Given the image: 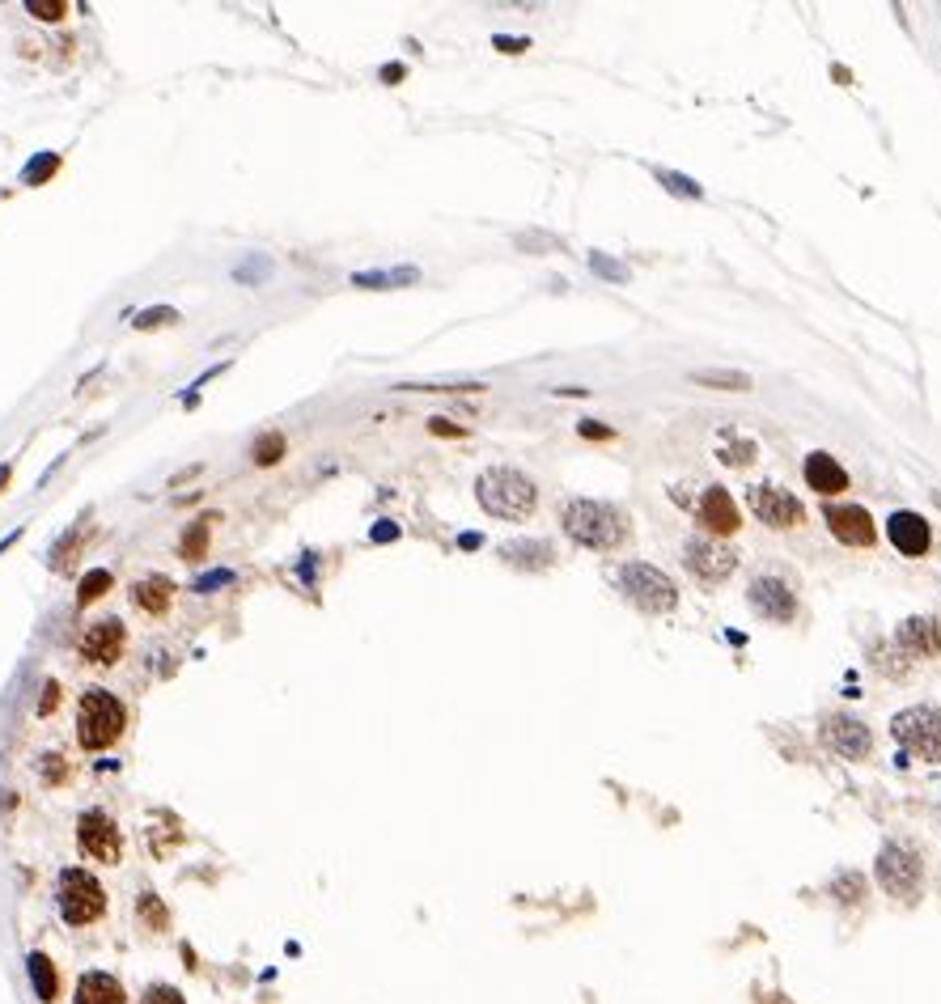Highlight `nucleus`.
Listing matches in <instances>:
<instances>
[{
    "label": "nucleus",
    "mask_w": 941,
    "mask_h": 1004,
    "mask_svg": "<svg viewBox=\"0 0 941 1004\" xmlns=\"http://www.w3.org/2000/svg\"><path fill=\"white\" fill-rule=\"evenodd\" d=\"M475 496H479V505H484V513L501 517V522H526L539 505L535 479L513 471V466H488V471L475 479Z\"/></svg>",
    "instance_id": "1"
},
{
    "label": "nucleus",
    "mask_w": 941,
    "mask_h": 1004,
    "mask_svg": "<svg viewBox=\"0 0 941 1004\" xmlns=\"http://www.w3.org/2000/svg\"><path fill=\"white\" fill-rule=\"evenodd\" d=\"M564 534L590 551H611L628 539V522L615 505H607V500L581 496V500H568L564 505Z\"/></svg>",
    "instance_id": "2"
},
{
    "label": "nucleus",
    "mask_w": 941,
    "mask_h": 1004,
    "mask_svg": "<svg viewBox=\"0 0 941 1004\" xmlns=\"http://www.w3.org/2000/svg\"><path fill=\"white\" fill-rule=\"evenodd\" d=\"M123 725H128V712H123V704L111 695V691H85L81 695V708H77V742L81 750H106L119 742Z\"/></svg>",
    "instance_id": "3"
},
{
    "label": "nucleus",
    "mask_w": 941,
    "mask_h": 1004,
    "mask_svg": "<svg viewBox=\"0 0 941 1004\" xmlns=\"http://www.w3.org/2000/svg\"><path fill=\"white\" fill-rule=\"evenodd\" d=\"M60 916H64V924H73V928H85V924H94V920H102L106 916V890H102V882L94 873H85V869H64L60 873Z\"/></svg>",
    "instance_id": "4"
},
{
    "label": "nucleus",
    "mask_w": 941,
    "mask_h": 1004,
    "mask_svg": "<svg viewBox=\"0 0 941 1004\" xmlns=\"http://www.w3.org/2000/svg\"><path fill=\"white\" fill-rule=\"evenodd\" d=\"M619 589L649 615H670L679 606V585L653 564H624L619 568Z\"/></svg>",
    "instance_id": "5"
},
{
    "label": "nucleus",
    "mask_w": 941,
    "mask_h": 1004,
    "mask_svg": "<svg viewBox=\"0 0 941 1004\" xmlns=\"http://www.w3.org/2000/svg\"><path fill=\"white\" fill-rule=\"evenodd\" d=\"M895 742L908 750V755L925 759V763H941V712L920 704V708H903L891 721Z\"/></svg>",
    "instance_id": "6"
},
{
    "label": "nucleus",
    "mask_w": 941,
    "mask_h": 1004,
    "mask_svg": "<svg viewBox=\"0 0 941 1004\" xmlns=\"http://www.w3.org/2000/svg\"><path fill=\"white\" fill-rule=\"evenodd\" d=\"M878 882L891 899L912 903V899H920V886H925V860L908 844H886L878 852Z\"/></svg>",
    "instance_id": "7"
},
{
    "label": "nucleus",
    "mask_w": 941,
    "mask_h": 1004,
    "mask_svg": "<svg viewBox=\"0 0 941 1004\" xmlns=\"http://www.w3.org/2000/svg\"><path fill=\"white\" fill-rule=\"evenodd\" d=\"M683 560H687V568L696 572L700 581L717 585V581H725V577H730V572L738 568V551H734V547H725L721 539H708V534H696V539H687Z\"/></svg>",
    "instance_id": "8"
},
{
    "label": "nucleus",
    "mask_w": 941,
    "mask_h": 1004,
    "mask_svg": "<svg viewBox=\"0 0 941 1004\" xmlns=\"http://www.w3.org/2000/svg\"><path fill=\"white\" fill-rule=\"evenodd\" d=\"M747 505L759 522L772 530H793V526H802V517H806L802 505H797V496L785 488H772V483H755L747 492Z\"/></svg>",
    "instance_id": "9"
},
{
    "label": "nucleus",
    "mask_w": 941,
    "mask_h": 1004,
    "mask_svg": "<svg viewBox=\"0 0 941 1004\" xmlns=\"http://www.w3.org/2000/svg\"><path fill=\"white\" fill-rule=\"evenodd\" d=\"M77 844L90 860H98V865H119V856H123V839L115 831V822L102 810H85L77 818Z\"/></svg>",
    "instance_id": "10"
},
{
    "label": "nucleus",
    "mask_w": 941,
    "mask_h": 1004,
    "mask_svg": "<svg viewBox=\"0 0 941 1004\" xmlns=\"http://www.w3.org/2000/svg\"><path fill=\"white\" fill-rule=\"evenodd\" d=\"M747 602L759 619L772 623H793L797 619V594L785 577H755L747 589Z\"/></svg>",
    "instance_id": "11"
},
{
    "label": "nucleus",
    "mask_w": 941,
    "mask_h": 1004,
    "mask_svg": "<svg viewBox=\"0 0 941 1004\" xmlns=\"http://www.w3.org/2000/svg\"><path fill=\"white\" fill-rule=\"evenodd\" d=\"M823 742H827L831 750H836L840 759H852V763L869 759V750H874V738H869V725H865V721H857V716H848V712L827 716V721H823Z\"/></svg>",
    "instance_id": "12"
},
{
    "label": "nucleus",
    "mask_w": 941,
    "mask_h": 1004,
    "mask_svg": "<svg viewBox=\"0 0 941 1004\" xmlns=\"http://www.w3.org/2000/svg\"><path fill=\"white\" fill-rule=\"evenodd\" d=\"M823 522L848 547H869V543H874V517H869L861 505H831V500H827V505H823Z\"/></svg>",
    "instance_id": "13"
},
{
    "label": "nucleus",
    "mask_w": 941,
    "mask_h": 1004,
    "mask_svg": "<svg viewBox=\"0 0 941 1004\" xmlns=\"http://www.w3.org/2000/svg\"><path fill=\"white\" fill-rule=\"evenodd\" d=\"M891 644L903 657H933V653H941V623L933 615H912L899 623Z\"/></svg>",
    "instance_id": "14"
},
{
    "label": "nucleus",
    "mask_w": 941,
    "mask_h": 1004,
    "mask_svg": "<svg viewBox=\"0 0 941 1004\" xmlns=\"http://www.w3.org/2000/svg\"><path fill=\"white\" fill-rule=\"evenodd\" d=\"M119 653H123V623L119 619H102L81 636V657L90 661V666H115Z\"/></svg>",
    "instance_id": "15"
},
{
    "label": "nucleus",
    "mask_w": 941,
    "mask_h": 1004,
    "mask_svg": "<svg viewBox=\"0 0 941 1004\" xmlns=\"http://www.w3.org/2000/svg\"><path fill=\"white\" fill-rule=\"evenodd\" d=\"M886 534H891L895 551H903V555H925V551H929V543H933L929 522H925L920 513H912V509L891 513V522H886Z\"/></svg>",
    "instance_id": "16"
},
{
    "label": "nucleus",
    "mask_w": 941,
    "mask_h": 1004,
    "mask_svg": "<svg viewBox=\"0 0 941 1004\" xmlns=\"http://www.w3.org/2000/svg\"><path fill=\"white\" fill-rule=\"evenodd\" d=\"M802 475H806V483H810V488L819 492V496H836V492L848 488V471H844V466L831 458V454H823V450L806 458Z\"/></svg>",
    "instance_id": "17"
},
{
    "label": "nucleus",
    "mask_w": 941,
    "mask_h": 1004,
    "mask_svg": "<svg viewBox=\"0 0 941 1004\" xmlns=\"http://www.w3.org/2000/svg\"><path fill=\"white\" fill-rule=\"evenodd\" d=\"M700 526L713 534H734L738 530V505L725 488H708L700 500Z\"/></svg>",
    "instance_id": "18"
},
{
    "label": "nucleus",
    "mask_w": 941,
    "mask_h": 1004,
    "mask_svg": "<svg viewBox=\"0 0 941 1004\" xmlns=\"http://www.w3.org/2000/svg\"><path fill=\"white\" fill-rule=\"evenodd\" d=\"M73 1004H128V992H123V983H119L115 975H106V971H85L81 983H77Z\"/></svg>",
    "instance_id": "19"
},
{
    "label": "nucleus",
    "mask_w": 941,
    "mask_h": 1004,
    "mask_svg": "<svg viewBox=\"0 0 941 1004\" xmlns=\"http://www.w3.org/2000/svg\"><path fill=\"white\" fill-rule=\"evenodd\" d=\"M501 560H509L513 568H547L556 560V551H552V543H543V539H513V543H505L501 547Z\"/></svg>",
    "instance_id": "20"
},
{
    "label": "nucleus",
    "mask_w": 941,
    "mask_h": 1004,
    "mask_svg": "<svg viewBox=\"0 0 941 1004\" xmlns=\"http://www.w3.org/2000/svg\"><path fill=\"white\" fill-rule=\"evenodd\" d=\"M170 598H174V585L166 577H145V581L132 585V602L140 606V611H149V615L170 611Z\"/></svg>",
    "instance_id": "21"
},
{
    "label": "nucleus",
    "mask_w": 941,
    "mask_h": 1004,
    "mask_svg": "<svg viewBox=\"0 0 941 1004\" xmlns=\"http://www.w3.org/2000/svg\"><path fill=\"white\" fill-rule=\"evenodd\" d=\"M691 382H696V386H713V390H730V394L755 390L751 373H742V369H696V373H691Z\"/></svg>",
    "instance_id": "22"
},
{
    "label": "nucleus",
    "mask_w": 941,
    "mask_h": 1004,
    "mask_svg": "<svg viewBox=\"0 0 941 1004\" xmlns=\"http://www.w3.org/2000/svg\"><path fill=\"white\" fill-rule=\"evenodd\" d=\"M30 983H34V996H39L43 1004H51L60 996V975H56V966H51L47 954H30Z\"/></svg>",
    "instance_id": "23"
},
{
    "label": "nucleus",
    "mask_w": 941,
    "mask_h": 1004,
    "mask_svg": "<svg viewBox=\"0 0 941 1004\" xmlns=\"http://www.w3.org/2000/svg\"><path fill=\"white\" fill-rule=\"evenodd\" d=\"M420 272L416 267H399V272H361L352 276V284H361V289H386V284H416Z\"/></svg>",
    "instance_id": "24"
},
{
    "label": "nucleus",
    "mask_w": 941,
    "mask_h": 1004,
    "mask_svg": "<svg viewBox=\"0 0 941 1004\" xmlns=\"http://www.w3.org/2000/svg\"><path fill=\"white\" fill-rule=\"evenodd\" d=\"M869 657H874V670H882L886 678H903V674H908V657H903L895 644H874V653H869Z\"/></svg>",
    "instance_id": "25"
},
{
    "label": "nucleus",
    "mask_w": 941,
    "mask_h": 1004,
    "mask_svg": "<svg viewBox=\"0 0 941 1004\" xmlns=\"http://www.w3.org/2000/svg\"><path fill=\"white\" fill-rule=\"evenodd\" d=\"M836 899L844 903V907H852V903H861L865 899V877L861 873H840V877H831V886H827Z\"/></svg>",
    "instance_id": "26"
},
{
    "label": "nucleus",
    "mask_w": 941,
    "mask_h": 1004,
    "mask_svg": "<svg viewBox=\"0 0 941 1004\" xmlns=\"http://www.w3.org/2000/svg\"><path fill=\"white\" fill-rule=\"evenodd\" d=\"M658 183H662L670 195H683V200H704V187L696 183V178L679 174V170H658Z\"/></svg>",
    "instance_id": "27"
},
{
    "label": "nucleus",
    "mask_w": 941,
    "mask_h": 1004,
    "mask_svg": "<svg viewBox=\"0 0 941 1004\" xmlns=\"http://www.w3.org/2000/svg\"><path fill=\"white\" fill-rule=\"evenodd\" d=\"M106 589H111V572H106V568H94L90 577L77 585V606H94V602L106 594Z\"/></svg>",
    "instance_id": "28"
},
{
    "label": "nucleus",
    "mask_w": 941,
    "mask_h": 1004,
    "mask_svg": "<svg viewBox=\"0 0 941 1004\" xmlns=\"http://www.w3.org/2000/svg\"><path fill=\"white\" fill-rule=\"evenodd\" d=\"M251 458H255L259 466H276V462L284 458V437H280V433H263V437L255 441Z\"/></svg>",
    "instance_id": "29"
},
{
    "label": "nucleus",
    "mask_w": 941,
    "mask_h": 1004,
    "mask_svg": "<svg viewBox=\"0 0 941 1004\" xmlns=\"http://www.w3.org/2000/svg\"><path fill=\"white\" fill-rule=\"evenodd\" d=\"M590 272L602 276V280H611V284H628V267L615 263L611 255H602V250H594V255H590Z\"/></svg>",
    "instance_id": "30"
},
{
    "label": "nucleus",
    "mask_w": 941,
    "mask_h": 1004,
    "mask_svg": "<svg viewBox=\"0 0 941 1004\" xmlns=\"http://www.w3.org/2000/svg\"><path fill=\"white\" fill-rule=\"evenodd\" d=\"M755 441H725L721 445V462L725 466H751L755 462Z\"/></svg>",
    "instance_id": "31"
},
{
    "label": "nucleus",
    "mask_w": 941,
    "mask_h": 1004,
    "mask_svg": "<svg viewBox=\"0 0 941 1004\" xmlns=\"http://www.w3.org/2000/svg\"><path fill=\"white\" fill-rule=\"evenodd\" d=\"M183 560H204V551H208V526L204 522H195L191 530H187V539H183Z\"/></svg>",
    "instance_id": "32"
},
{
    "label": "nucleus",
    "mask_w": 941,
    "mask_h": 1004,
    "mask_svg": "<svg viewBox=\"0 0 941 1004\" xmlns=\"http://www.w3.org/2000/svg\"><path fill=\"white\" fill-rule=\"evenodd\" d=\"M140 916L149 920L153 932H166V924H170V916H166V907H162V899H157V894H145V899H140Z\"/></svg>",
    "instance_id": "33"
},
{
    "label": "nucleus",
    "mask_w": 941,
    "mask_h": 1004,
    "mask_svg": "<svg viewBox=\"0 0 941 1004\" xmlns=\"http://www.w3.org/2000/svg\"><path fill=\"white\" fill-rule=\"evenodd\" d=\"M140 1004H187L179 988H170V983H153V988H145V996H140Z\"/></svg>",
    "instance_id": "34"
},
{
    "label": "nucleus",
    "mask_w": 941,
    "mask_h": 1004,
    "mask_svg": "<svg viewBox=\"0 0 941 1004\" xmlns=\"http://www.w3.org/2000/svg\"><path fill=\"white\" fill-rule=\"evenodd\" d=\"M26 9H30L34 17H43V22H60V17L68 13L64 0H26Z\"/></svg>",
    "instance_id": "35"
},
{
    "label": "nucleus",
    "mask_w": 941,
    "mask_h": 1004,
    "mask_svg": "<svg viewBox=\"0 0 941 1004\" xmlns=\"http://www.w3.org/2000/svg\"><path fill=\"white\" fill-rule=\"evenodd\" d=\"M229 581H234V572L221 568V572H208V577L195 581V589H200V594H208V589H221V585H229Z\"/></svg>",
    "instance_id": "36"
},
{
    "label": "nucleus",
    "mask_w": 941,
    "mask_h": 1004,
    "mask_svg": "<svg viewBox=\"0 0 941 1004\" xmlns=\"http://www.w3.org/2000/svg\"><path fill=\"white\" fill-rule=\"evenodd\" d=\"M162 322H174V310H149L136 318V327H162Z\"/></svg>",
    "instance_id": "37"
},
{
    "label": "nucleus",
    "mask_w": 941,
    "mask_h": 1004,
    "mask_svg": "<svg viewBox=\"0 0 941 1004\" xmlns=\"http://www.w3.org/2000/svg\"><path fill=\"white\" fill-rule=\"evenodd\" d=\"M51 170H56V157H43L39 166H26V178H30V183H43Z\"/></svg>",
    "instance_id": "38"
},
{
    "label": "nucleus",
    "mask_w": 941,
    "mask_h": 1004,
    "mask_svg": "<svg viewBox=\"0 0 941 1004\" xmlns=\"http://www.w3.org/2000/svg\"><path fill=\"white\" fill-rule=\"evenodd\" d=\"M429 428H433L437 437H463V428H458V424H450V420H433Z\"/></svg>",
    "instance_id": "39"
},
{
    "label": "nucleus",
    "mask_w": 941,
    "mask_h": 1004,
    "mask_svg": "<svg viewBox=\"0 0 941 1004\" xmlns=\"http://www.w3.org/2000/svg\"><path fill=\"white\" fill-rule=\"evenodd\" d=\"M56 699H60V687H56V683H47V687H43V704H39V712H51V708H56Z\"/></svg>",
    "instance_id": "40"
},
{
    "label": "nucleus",
    "mask_w": 941,
    "mask_h": 1004,
    "mask_svg": "<svg viewBox=\"0 0 941 1004\" xmlns=\"http://www.w3.org/2000/svg\"><path fill=\"white\" fill-rule=\"evenodd\" d=\"M43 776H47L51 784H60V780H64V772H60V759H43Z\"/></svg>",
    "instance_id": "41"
},
{
    "label": "nucleus",
    "mask_w": 941,
    "mask_h": 1004,
    "mask_svg": "<svg viewBox=\"0 0 941 1004\" xmlns=\"http://www.w3.org/2000/svg\"><path fill=\"white\" fill-rule=\"evenodd\" d=\"M581 437H611V428H602V424H594V420H585V424H581Z\"/></svg>",
    "instance_id": "42"
},
{
    "label": "nucleus",
    "mask_w": 941,
    "mask_h": 1004,
    "mask_svg": "<svg viewBox=\"0 0 941 1004\" xmlns=\"http://www.w3.org/2000/svg\"><path fill=\"white\" fill-rule=\"evenodd\" d=\"M395 534H399V530H395V522H378L374 539H378V543H386V539H395Z\"/></svg>",
    "instance_id": "43"
},
{
    "label": "nucleus",
    "mask_w": 941,
    "mask_h": 1004,
    "mask_svg": "<svg viewBox=\"0 0 941 1004\" xmlns=\"http://www.w3.org/2000/svg\"><path fill=\"white\" fill-rule=\"evenodd\" d=\"M496 47H505V51H526L522 39H496Z\"/></svg>",
    "instance_id": "44"
},
{
    "label": "nucleus",
    "mask_w": 941,
    "mask_h": 1004,
    "mask_svg": "<svg viewBox=\"0 0 941 1004\" xmlns=\"http://www.w3.org/2000/svg\"><path fill=\"white\" fill-rule=\"evenodd\" d=\"M403 77V68L395 64V68H382V81H399Z\"/></svg>",
    "instance_id": "45"
},
{
    "label": "nucleus",
    "mask_w": 941,
    "mask_h": 1004,
    "mask_svg": "<svg viewBox=\"0 0 941 1004\" xmlns=\"http://www.w3.org/2000/svg\"><path fill=\"white\" fill-rule=\"evenodd\" d=\"M5 483H9V466H0V488H5Z\"/></svg>",
    "instance_id": "46"
}]
</instances>
